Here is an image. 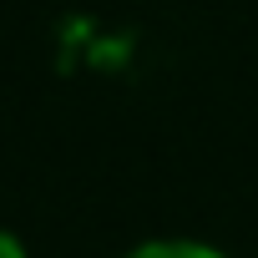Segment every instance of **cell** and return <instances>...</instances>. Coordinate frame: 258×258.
<instances>
[{
  "label": "cell",
  "instance_id": "cell-2",
  "mask_svg": "<svg viewBox=\"0 0 258 258\" xmlns=\"http://www.w3.org/2000/svg\"><path fill=\"white\" fill-rule=\"evenodd\" d=\"M0 258H31V253H26V243H21L11 228H0Z\"/></svg>",
  "mask_w": 258,
  "mask_h": 258
},
{
  "label": "cell",
  "instance_id": "cell-1",
  "mask_svg": "<svg viewBox=\"0 0 258 258\" xmlns=\"http://www.w3.org/2000/svg\"><path fill=\"white\" fill-rule=\"evenodd\" d=\"M121 258H228V253L203 238H147L137 248H126Z\"/></svg>",
  "mask_w": 258,
  "mask_h": 258
}]
</instances>
